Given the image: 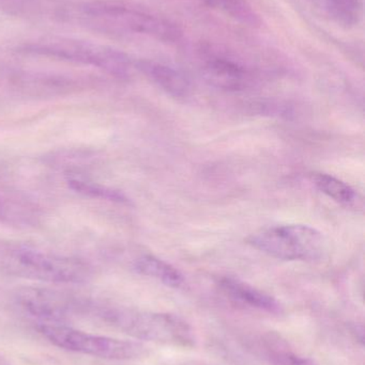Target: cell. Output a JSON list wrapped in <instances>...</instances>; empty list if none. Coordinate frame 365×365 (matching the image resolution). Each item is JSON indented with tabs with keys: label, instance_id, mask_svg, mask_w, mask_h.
<instances>
[{
	"label": "cell",
	"instance_id": "obj_1",
	"mask_svg": "<svg viewBox=\"0 0 365 365\" xmlns=\"http://www.w3.org/2000/svg\"><path fill=\"white\" fill-rule=\"evenodd\" d=\"M0 274L49 283H81L91 276L85 262L21 242L0 240Z\"/></svg>",
	"mask_w": 365,
	"mask_h": 365
},
{
	"label": "cell",
	"instance_id": "obj_2",
	"mask_svg": "<svg viewBox=\"0 0 365 365\" xmlns=\"http://www.w3.org/2000/svg\"><path fill=\"white\" fill-rule=\"evenodd\" d=\"M88 317L139 340L180 346H189L194 342L190 326L176 315L100 306L91 302Z\"/></svg>",
	"mask_w": 365,
	"mask_h": 365
},
{
	"label": "cell",
	"instance_id": "obj_3",
	"mask_svg": "<svg viewBox=\"0 0 365 365\" xmlns=\"http://www.w3.org/2000/svg\"><path fill=\"white\" fill-rule=\"evenodd\" d=\"M83 10L88 16L118 31L141 34L169 44L182 38V30L171 19L126 2L94 1L85 4Z\"/></svg>",
	"mask_w": 365,
	"mask_h": 365
},
{
	"label": "cell",
	"instance_id": "obj_4",
	"mask_svg": "<svg viewBox=\"0 0 365 365\" xmlns=\"http://www.w3.org/2000/svg\"><path fill=\"white\" fill-rule=\"evenodd\" d=\"M253 248L283 261H317L327 251L321 232L306 225L268 227L246 238Z\"/></svg>",
	"mask_w": 365,
	"mask_h": 365
},
{
	"label": "cell",
	"instance_id": "obj_5",
	"mask_svg": "<svg viewBox=\"0 0 365 365\" xmlns=\"http://www.w3.org/2000/svg\"><path fill=\"white\" fill-rule=\"evenodd\" d=\"M23 51L96 66L118 77L129 76L132 68H135V62L122 51L88 41L44 38L25 45Z\"/></svg>",
	"mask_w": 365,
	"mask_h": 365
},
{
	"label": "cell",
	"instance_id": "obj_6",
	"mask_svg": "<svg viewBox=\"0 0 365 365\" xmlns=\"http://www.w3.org/2000/svg\"><path fill=\"white\" fill-rule=\"evenodd\" d=\"M36 328L39 334L58 349L101 359H134L141 357L145 351L139 343L88 334L66 324L40 323Z\"/></svg>",
	"mask_w": 365,
	"mask_h": 365
},
{
	"label": "cell",
	"instance_id": "obj_7",
	"mask_svg": "<svg viewBox=\"0 0 365 365\" xmlns=\"http://www.w3.org/2000/svg\"><path fill=\"white\" fill-rule=\"evenodd\" d=\"M15 304L26 315L38 319L39 323L64 324L74 317H85L88 300L42 287H25L14 297Z\"/></svg>",
	"mask_w": 365,
	"mask_h": 365
},
{
	"label": "cell",
	"instance_id": "obj_8",
	"mask_svg": "<svg viewBox=\"0 0 365 365\" xmlns=\"http://www.w3.org/2000/svg\"><path fill=\"white\" fill-rule=\"evenodd\" d=\"M201 71L208 83L226 91H240L251 83V73L241 62L219 51H201Z\"/></svg>",
	"mask_w": 365,
	"mask_h": 365
},
{
	"label": "cell",
	"instance_id": "obj_9",
	"mask_svg": "<svg viewBox=\"0 0 365 365\" xmlns=\"http://www.w3.org/2000/svg\"><path fill=\"white\" fill-rule=\"evenodd\" d=\"M135 68L173 98H186L192 92V83L189 77L173 66L151 60H139L135 62Z\"/></svg>",
	"mask_w": 365,
	"mask_h": 365
},
{
	"label": "cell",
	"instance_id": "obj_10",
	"mask_svg": "<svg viewBox=\"0 0 365 365\" xmlns=\"http://www.w3.org/2000/svg\"><path fill=\"white\" fill-rule=\"evenodd\" d=\"M220 287L227 296L240 304L268 312H276L279 309L278 302L274 297L237 279H221Z\"/></svg>",
	"mask_w": 365,
	"mask_h": 365
},
{
	"label": "cell",
	"instance_id": "obj_11",
	"mask_svg": "<svg viewBox=\"0 0 365 365\" xmlns=\"http://www.w3.org/2000/svg\"><path fill=\"white\" fill-rule=\"evenodd\" d=\"M134 268L139 274L161 281L169 287H181L184 279L181 272L171 264L154 255H143L135 261Z\"/></svg>",
	"mask_w": 365,
	"mask_h": 365
},
{
	"label": "cell",
	"instance_id": "obj_12",
	"mask_svg": "<svg viewBox=\"0 0 365 365\" xmlns=\"http://www.w3.org/2000/svg\"><path fill=\"white\" fill-rule=\"evenodd\" d=\"M206 6L246 27L261 26V15L248 0H201Z\"/></svg>",
	"mask_w": 365,
	"mask_h": 365
},
{
	"label": "cell",
	"instance_id": "obj_13",
	"mask_svg": "<svg viewBox=\"0 0 365 365\" xmlns=\"http://www.w3.org/2000/svg\"><path fill=\"white\" fill-rule=\"evenodd\" d=\"M323 10L340 25L351 27L359 23L362 0H317Z\"/></svg>",
	"mask_w": 365,
	"mask_h": 365
},
{
	"label": "cell",
	"instance_id": "obj_14",
	"mask_svg": "<svg viewBox=\"0 0 365 365\" xmlns=\"http://www.w3.org/2000/svg\"><path fill=\"white\" fill-rule=\"evenodd\" d=\"M315 186L319 191L325 193L328 197H331L334 201L344 205H349L354 203L357 199V192L355 189L351 188L346 182L332 177V175H325V173H317L313 178Z\"/></svg>",
	"mask_w": 365,
	"mask_h": 365
},
{
	"label": "cell",
	"instance_id": "obj_15",
	"mask_svg": "<svg viewBox=\"0 0 365 365\" xmlns=\"http://www.w3.org/2000/svg\"><path fill=\"white\" fill-rule=\"evenodd\" d=\"M71 186L81 192H86L88 195H94V197H102L104 199L114 200V201L124 202L126 201V197L121 193L117 191L111 190V189L103 188L101 186H96L94 184H89L79 180H71Z\"/></svg>",
	"mask_w": 365,
	"mask_h": 365
},
{
	"label": "cell",
	"instance_id": "obj_16",
	"mask_svg": "<svg viewBox=\"0 0 365 365\" xmlns=\"http://www.w3.org/2000/svg\"><path fill=\"white\" fill-rule=\"evenodd\" d=\"M285 365H314L310 360L301 359V358L295 357V356H286L284 360Z\"/></svg>",
	"mask_w": 365,
	"mask_h": 365
}]
</instances>
